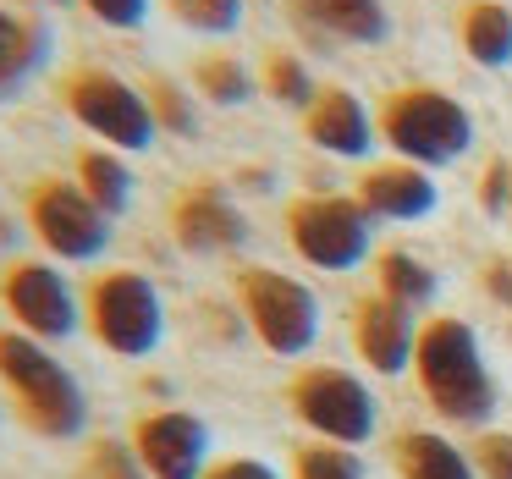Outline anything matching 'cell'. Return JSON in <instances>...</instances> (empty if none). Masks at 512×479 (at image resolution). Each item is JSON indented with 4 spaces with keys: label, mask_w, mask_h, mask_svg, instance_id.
Returning a JSON list of instances; mask_svg holds the SVG:
<instances>
[{
    "label": "cell",
    "mask_w": 512,
    "mask_h": 479,
    "mask_svg": "<svg viewBox=\"0 0 512 479\" xmlns=\"http://www.w3.org/2000/svg\"><path fill=\"white\" fill-rule=\"evenodd\" d=\"M0 386L12 391L17 419L45 441H78L89 424V397H83L78 375L23 331H0Z\"/></svg>",
    "instance_id": "cell-1"
},
{
    "label": "cell",
    "mask_w": 512,
    "mask_h": 479,
    "mask_svg": "<svg viewBox=\"0 0 512 479\" xmlns=\"http://www.w3.org/2000/svg\"><path fill=\"white\" fill-rule=\"evenodd\" d=\"M413 369H419V386L446 419L457 424H479L496 408V386H490V369L479 358V342L463 320H430L419 331L413 347Z\"/></svg>",
    "instance_id": "cell-2"
},
{
    "label": "cell",
    "mask_w": 512,
    "mask_h": 479,
    "mask_svg": "<svg viewBox=\"0 0 512 479\" xmlns=\"http://www.w3.org/2000/svg\"><path fill=\"white\" fill-rule=\"evenodd\" d=\"M83 320L105 353L149 358L166 336V303H160L155 281L138 270H100L83 292Z\"/></svg>",
    "instance_id": "cell-3"
},
{
    "label": "cell",
    "mask_w": 512,
    "mask_h": 479,
    "mask_svg": "<svg viewBox=\"0 0 512 479\" xmlns=\"http://www.w3.org/2000/svg\"><path fill=\"white\" fill-rule=\"evenodd\" d=\"M380 138L408 166H452L474 144V116L441 89H397L380 105Z\"/></svg>",
    "instance_id": "cell-4"
},
{
    "label": "cell",
    "mask_w": 512,
    "mask_h": 479,
    "mask_svg": "<svg viewBox=\"0 0 512 479\" xmlns=\"http://www.w3.org/2000/svg\"><path fill=\"white\" fill-rule=\"evenodd\" d=\"M56 94L83 133L105 138V144L127 149V155L155 149L160 122H155V111H149L144 89H133L127 78H116V72H105V67H72Z\"/></svg>",
    "instance_id": "cell-5"
},
{
    "label": "cell",
    "mask_w": 512,
    "mask_h": 479,
    "mask_svg": "<svg viewBox=\"0 0 512 479\" xmlns=\"http://www.w3.org/2000/svg\"><path fill=\"white\" fill-rule=\"evenodd\" d=\"M23 215H28V232L39 237V248L61 265H94L111 248L116 221L105 210H94L89 193L72 177H34L23 193Z\"/></svg>",
    "instance_id": "cell-6"
},
{
    "label": "cell",
    "mask_w": 512,
    "mask_h": 479,
    "mask_svg": "<svg viewBox=\"0 0 512 479\" xmlns=\"http://www.w3.org/2000/svg\"><path fill=\"white\" fill-rule=\"evenodd\" d=\"M237 303H243L254 336L276 358L309 353L314 336H320V303H314V292L303 281L281 276V270H265V265L237 270Z\"/></svg>",
    "instance_id": "cell-7"
},
{
    "label": "cell",
    "mask_w": 512,
    "mask_h": 479,
    "mask_svg": "<svg viewBox=\"0 0 512 479\" xmlns=\"http://www.w3.org/2000/svg\"><path fill=\"white\" fill-rule=\"evenodd\" d=\"M375 215L358 199H292L287 204V243L314 270H353L369 254Z\"/></svg>",
    "instance_id": "cell-8"
},
{
    "label": "cell",
    "mask_w": 512,
    "mask_h": 479,
    "mask_svg": "<svg viewBox=\"0 0 512 479\" xmlns=\"http://www.w3.org/2000/svg\"><path fill=\"white\" fill-rule=\"evenodd\" d=\"M287 402L314 435H325L336 446H364L375 435V397L347 369H331V364L298 369L287 386Z\"/></svg>",
    "instance_id": "cell-9"
},
{
    "label": "cell",
    "mask_w": 512,
    "mask_h": 479,
    "mask_svg": "<svg viewBox=\"0 0 512 479\" xmlns=\"http://www.w3.org/2000/svg\"><path fill=\"white\" fill-rule=\"evenodd\" d=\"M0 303L17 320V331L34 336V342H67L83 325V303L72 281L45 259H12L0 270Z\"/></svg>",
    "instance_id": "cell-10"
},
{
    "label": "cell",
    "mask_w": 512,
    "mask_h": 479,
    "mask_svg": "<svg viewBox=\"0 0 512 479\" xmlns=\"http://www.w3.org/2000/svg\"><path fill=\"white\" fill-rule=\"evenodd\" d=\"M133 452L149 468V479H204L210 430H204V419H193L182 408H160L133 424Z\"/></svg>",
    "instance_id": "cell-11"
},
{
    "label": "cell",
    "mask_w": 512,
    "mask_h": 479,
    "mask_svg": "<svg viewBox=\"0 0 512 479\" xmlns=\"http://www.w3.org/2000/svg\"><path fill=\"white\" fill-rule=\"evenodd\" d=\"M171 237L188 254H232L248 243V221L221 193V182H188L171 199Z\"/></svg>",
    "instance_id": "cell-12"
},
{
    "label": "cell",
    "mask_w": 512,
    "mask_h": 479,
    "mask_svg": "<svg viewBox=\"0 0 512 479\" xmlns=\"http://www.w3.org/2000/svg\"><path fill=\"white\" fill-rule=\"evenodd\" d=\"M353 347L364 353L369 369H380V375H397V369L413 364V347H419V336H413V320L402 303L391 298H364L353 309Z\"/></svg>",
    "instance_id": "cell-13"
},
{
    "label": "cell",
    "mask_w": 512,
    "mask_h": 479,
    "mask_svg": "<svg viewBox=\"0 0 512 479\" xmlns=\"http://www.w3.org/2000/svg\"><path fill=\"white\" fill-rule=\"evenodd\" d=\"M303 133H309L320 149H331V155H353V160L375 149V122H369V111L347 89H320L314 94V105L303 111Z\"/></svg>",
    "instance_id": "cell-14"
},
{
    "label": "cell",
    "mask_w": 512,
    "mask_h": 479,
    "mask_svg": "<svg viewBox=\"0 0 512 479\" xmlns=\"http://www.w3.org/2000/svg\"><path fill=\"white\" fill-rule=\"evenodd\" d=\"M358 204L380 221H419V215L435 210V182L424 177L419 166H380L358 182Z\"/></svg>",
    "instance_id": "cell-15"
},
{
    "label": "cell",
    "mask_w": 512,
    "mask_h": 479,
    "mask_svg": "<svg viewBox=\"0 0 512 479\" xmlns=\"http://www.w3.org/2000/svg\"><path fill=\"white\" fill-rule=\"evenodd\" d=\"M72 182H78L94 210H105L111 221H122V215L133 210L138 182H133V166H127L116 149H78V155H72Z\"/></svg>",
    "instance_id": "cell-16"
},
{
    "label": "cell",
    "mask_w": 512,
    "mask_h": 479,
    "mask_svg": "<svg viewBox=\"0 0 512 479\" xmlns=\"http://www.w3.org/2000/svg\"><path fill=\"white\" fill-rule=\"evenodd\" d=\"M45 61H50V28L39 17L0 12V100H12Z\"/></svg>",
    "instance_id": "cell-17"
},
{
    "label": "cell",
    "mask_w": 512,
    "mask_h": 479,
    "mask_svg": "<svg viewBox=\"0 0 512 479\" xmlns=\"http://www.w3.org/2000/svg\"><path fill=\"white\" fill-rule=\"evenodd\" d=\"M391 463H397L402 479H474V457H463L452 441L430 430H408L391 441Z\"/></svg>",
    "instance_id": "cell-18"
},
{
    "label": "cell",
    "mask_w": 512,
    "mask_h": 479,
    "mask_svg": "<svg viewBox=\"0 0 512 479\" xmlns=\"http://www.w3.org/2000/svg\"><path fill=\"white\" fill-rule=\"evenodd\" d=\"M298 12L320 23L325 34L353 39V45L386 39V0H298Z\"/></svg>",
    "instance_id": "cell-19"
},
{
    "label": "cell",
    "mask_w": 512,
    "mask_h": 479,
    "mask_svg": "<svg viewBox=\"0 0 512 479\" xmlns=\"http://www.w3.org/2000/svg\"><path fill=\"white\" fill-rule=\"evenodd\" d=\"M463 50L479 67H507L512 61V12L501 0H474L463 12Z\"/></svg>",
    "instance_id": "cell-20"
},
{
    "label": "cell",
    "mask_w": 512,
    "mask_h": 479,
    "mask_svg": "<svg viewBox=\"0 0 512 479\" xmlns=\"http://www.w3.org/2000/svg\"><path fill=\"white\" fill-rule=\"evenodd\" d=\"M380 298L402 303V309H424V303L435 298V276L424 259L402 254V248H391V254H380Z\"/></svg>",
    "instance_id": "cell-21"
},
{
    "label": "cell",
    "mask_w": 512,
    "mask_h": 479,
    "mask_svg": "<svg viewBox=\"0 0 512 479\" xmlns=\"http://www.w3.org/2000/svg\"><path fill=\"white\" fill-rule=\"evenodd\" d=\"M193 83L204 89V100L226 105V111L254 100V72H248L237 56H204L199 67H193Z\"/></svg>",
    "instance_id": "cell-22"
},
{
    "label": "cell",
    "mask_w": 512,
    "mask_h": 479,
    "mask_svg": "<svg viewBox=\"0 0 512 479\" xmlns=\"http://www.w3.org/2000/svg\"><path fill=\"white\" fill-rule=\"evenodd\" d=\"M78 479H149V468L138 463L133 441H116V435H94L78 457Z\"/></svg>",
    "instance_id": "cell-23"
},
{
    "label": "cell",
    "mask_w": 512,
    "mask_h": 479,
    "mask_svg": "<svg viewBox=\"0 0 512 479\" xmlns=\"http://www.w3.org/2000/svg\"><path fill=\"white\" fill-rule=\"evenodd\" d=\"M265 94L281 100V105H292V111H309L320 89L309 83V67H303L292 50H270L265 56Z\"/></svg>",
    "instance_id": "cell-24"
},
{
    "label": "cell",
    "mask_w": 512,
    "mask_h": 479,
    "mask_svg": "<svg viewBox=\"0 0 512 479\" xmlns=\"http://www.w3.org/2000/svg\"><path fill=\"white\" fill-rule=\"evenodd\" d=\"M292 479H364V463L336 441H314L292 452Z\"/></svg>",
    "instance_id": "cell-25"
},
{
    "label": "cell",
    "mask_w": 512,
    "mask_h": 479,
    "mask_svg": "<svg viewBox=\"0 0 512 479\" xmlns=\"http://www.w3.org/2000/svg\"><path fill=\"white\" fill-rule=\"evenodd\" d=\"M166 12L193 34H232L243 23V0H166Z\"/></svg>",
    "instance_id": "cell-26"
},
{
    "label": "cell",
    "mask_w": 512,
    "mask_h": 479,
    "mask_svg": "<svg viewBox=\"0 0 512 479\" xmlns=\"http://www.w3.org/2000/svg\"><path fill=\"white\" fill-rule=\"evenodd\" d=\"M144 100H149V111H155V122L166 127V133H193V105L182 100V89L177 83H166V78H149L144 83Z\"/></svg>",
    "instance_id": "cell-27"
},
{
    "label": "cell",
    "mask_w": 512,
    "mask_h": 479,
    "mask_svg": "<svg viewBox=\"0 0 512 479\" xmlns=\"http://www.w3.org/2000/svg\"><path fill=\"white\" fill-rule=\"evenodd\" d=\"M83 6H89V17H94V23L122 28V34L144 28V17H149V0H83Z\"/></svg>",
    "instance_id": "cell-28"
},
{
    "label": "cell",
    "mask_w": 512,
    "mask_h": 479,
    "mask_svg": "<svg viewBox=\"0 0 512 479\" xmlns=\"http://www.w3.org/2000/svg\"><path fill=\"white\" fill-rule=\"evenodd\" d=\"M474 468L485 479H512V435H479L474 441Z\"/></svg>",
    "instance_id": "cell-29"
},
{
    "label": "cell",
    "mask_w": 512,
    "mask_h": 479,
    "mask_svg": "<svg viewBox=\"0 0 512 479\" xmlns=\"http://www.w3.org/2000/svg\"><path fill=\"white\" fill-rule=\"evenodd\" d=\"M204 479H281V474L259 457H221V463L204 468Z\"/></svg>",
    "instance_id": "cell-30"
},
{
    "label": "cell",
    "mask_w": 512,
    "mask_h": 479,
    "mask_svg": "<svg viewBox=\"0 0 512 479\" xmlns=\"http://www.w3.org/2000/svg\"><path fill=\"white\" fill-rule=\"evenodd\" d=\"M507 199H512V171L496 160V166L479 177V204H485L490 215H501V210H507Z\"/></svg>",
    "instance_id": "cell-31"
},
{
    "label": "cell",
    "mask_w": 512,
    "mask_h": 479,
    "mask_svg": "<svg viewBox=\"0 0 512 479\" xmlns=\"http://www.w3.org/2000/svg\"><path fill=\"white\" fill-rule=\"evenodd\" d=\"M485 287H490V292H496V298L512 309V265H507V259H496V265L485 270Z\"/></svg>",
    "instance_id": "cell-32"
},
{
    "label": "cell",
    "mask_w": 512,
    "mask_h": 479,
    "mask_svg": "<svg viewBox=\"0 0 512 479\" xmlns=\"http://www.w3.org/2000/svg\"><path fill=\"white\" fill-rule=\"evenodd\" d=\"M12 237H17V232H12V221H6V215H0V248L12 243Z\"/></svg>",
    "instance_id": "cell-33"
},
{
    "label": "cell",
    "mask_w": 512,
    "mask_h": 479,
    "mask_svg": "<svg viewBox=\"0 0 512 479\" xmlns=\"http://www.w3.org/2000/svg\"><path fill=\"white\" fill-rule=\"evenodd\" d=\"M56 6H72V0H56Z\"/></svg>",
    "instance_id": "cell-34"
}]
</instances>
